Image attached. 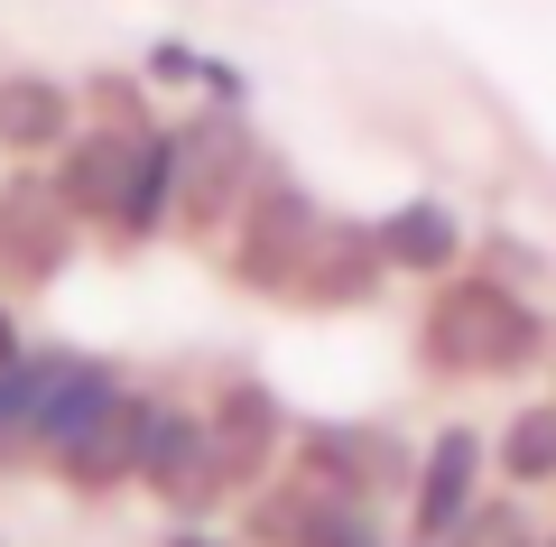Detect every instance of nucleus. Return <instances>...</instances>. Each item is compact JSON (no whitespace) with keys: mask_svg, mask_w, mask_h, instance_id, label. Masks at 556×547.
I'll return each instance as SVG.
<instances>
[{"mask_svg":"<svg viewBox=\"0 0 556 547\" xmlns=\"http://www.w3.org/2000/svg\"><path fill=\"white\" fill-rule=\"evenodd\" d=\"M556 352V325L538 315L529 288L492 270H455V278H427V315H417V362L437 381H510L529 362Z\"/></svg>","mask_w":556,"mask_h":547,"instance_id":"obj_1","label":"nucleus"},{"mask_svg":"<svg viewBox=\"0 0 556 547\" xmlns=\"http://www.w3.org/2000/svg\"><path fill=\"white\" fill-rule=\"evenodd\" d=\"M316 233H325V196L269 149V158H260V176H251L241 223L223 233V270H232V288H251V297H269V307H288V297H298L306 251H316Z\"/></svg>","mask_w":556,"mask_h":547,"instance_id":"obj_2","label":"nucleus"},{"mask_svg":"<svg viewBox=\"0 0 556 547\" xmlns=\"http://www.w3.org/2000/svg\"><path fill=\"white\" fill-rule=\"evenodd\" d=\"M167 130H177V233H186V241L232 233L241 204H251L260 158H269L251 102H204V112L167 121Z\"/></svg>","mask_w":556,"mask_h":547,"instance_id":"obj_3","label":"nucleus"},{"mask_svg":"<svg viewBox=\"0 0 556 547\" xmlns=\"http://www.w3.org/2000/svg\"><path fill=\"white\" fill-rule=\"evenodd\" d=\"M75 233L84 223L65 214L56 176L47 167H10L0 176V288H56L75 270Z\"/></svg>","mask_w":556,"mask_h":547,"instance_id":"obj_4","label":"nucleus"},{"mask_svg":"<svg viewBox=\"0 0 556 547\" xmlns=\"http://www.w3.org/2000/svg\"><path fill=\"white\" fill-rule=\"evenodd\" d=\"M204 436H214V473L223 492H260L278 473V446H288V399L269 390V381H223L214 409H204Z\"/></svg>","mask_w":556,"mask_h":547,"instance_id":"obj_5","label":"nucleus"},{"mask_svg":"<svg viewBox=\"0 0 556 547\" xmlns=\"http://www.w3.org/2000/svg\"><path fill=\"white\" fill-rule=\"evenodd\" d=\"M75 130H84V84L75 75L0 65V158H10V167H47Z\"/></svg>","mask_w":556,"mask_h":547,"instance_id":"obj_6","label":"nucleus"},{"mask_svg":"<svg viewBox=\"0 0 556 547\" xmlns=\"http://www.w3.org/2000/svg\"><path fill=\"white\" fill-rule=\"evenodd\" d=\"M482 464H492V446H482L473 427H437V446H417V483H408V547H437L445 529L464 520V510L482 501Z\"/></svg>","mask_w":556,"mask_h":547,"instance_id":"obj_7","label":"nucleus"},{"mask_svg":"<svg viewBox=\"0 0 556 547\" xmlns=\"http://www.w3.org/2000/svg\"><path fill=\"white\" fill-rule=\"evenodd\" d=\"M130 399V381L112 372V362H93V352H65L47 344V390H38V464H56L75 436H93L102 418Z\"/></svg>","mask_w":556,"mask_h":547,"instance_id":"obj_8","label":"nucleus"},{"mask_svg":"<svg viewBox=\"0 0 556 547\" xmlns=\"http://www.w3.org/2000/svg\"><path fill=\"white\" fill-rule=\"evenodd\" d=\"M380 288H390V260H380L371 223H353V214H325V233H316V251H306V270H298V297H288V307L353 315V307H371Z\"/></svg>","mask_w":556,"mask_h":547,"instance_id":"obj_9","label":"nucleus"},{"mask_svg":"<svg viewBox=\"0 0 556 547\" xmlns=\"http://www.w3.org/2000/svg\"><path fill=\"white\" fill-rule=\"evenodd\" d=\"M139 139L149 130H121V121H84L75 139H65L56 158H47V176H56V196H65V214L75 223H112V204H121V186H130V167H139Z\"/></svg>","mask_w":556,"mask_h":547,"instance_id":"obj_10","label":"nucleus"},{"mask_svg":"<svg viewBox=\"0 0 556 547\" xmlns=\"http://www.w3.org/2000/svg\"><path fill=\"white\" fill-rule=\"evenodd\" d=\"M380 260H390V278H455L464 260H473V233H464V214L445 196H408L390 204V214L371 223Z\"/></svg>","mask_w":556,"mask_h":547,"instance_id":"obj_11","label":"nucleus"},{"mask_svg":"<svg viewBox=\"0 0 556 547\" xmlns=\"http://www.w3.org/2000/svg\"><path fill=\"white\" fill-rule=\"evenodd\" d=\"M102 233H112V251H149V241L177 233V130L167 121L139 139V167H130V186H121Z\"/></svg>","mask_w":556,"mask_h":547,"instance_id":"obj_12","label":"nucleus"},{"mask_svg":"<svg viewBox=\"0 0 556 547\" xmlns=\"http://www.w3.org/2000/svg\"><path fill=\"white\" fill-rule=\"evenodd\" d=\"M139 409H149V390H130L112 418H102L93 436H75V446L56 455L65 492H84V501H102V492H130L139 483Z\"/></svg>","mask_w":556,"mask_h":547,"instance_id":"obj_13","label":"nucleus"},{"mask_svg":"<svg viewBox=\"0 0 556 547\" xmlns=\"http://www.w3.org/2000/svg\"><path fill=\"white\" fill-rule=\"evenodd\" d=\"M38 390H47V344H28V362L0 372V473L38 464Z\"/></svg>","mask_w":556,"mask_h":547,"instance_id":"obj_14","label":"nucleus"},{"mask_svg":"<svg viewBox=\"0 0 556 547\" xmlns=\"http://www.w3.org/2000/svg\"><path fill=\"white\" fill-rule=\"evenodd\" d=\"M492 464L510 473V483H556V399L510 409V427L492 436Z\"/></svg>","mask_w":556,"mask_h":547,"instance_id":"obj_15","label":"nucleus"},{"mask_svg":"<svg viewBox=\"0 0 556 547\" xmlns=\"http://www.w3.org/2000/svg\"><path fill=\"white\" fill-rule=\"evenodd\" d=\"M84 84V121H121V130H159V84L130 75V65H93Z\"/></svg>","mask_w":556,"mask_h":547,"instance_id":"obj_16","label":"nucleus"},{"mask_svg":"<svg viewBox=\"0 0 556 547\" xmlns=\"http://www.w3.org/2000/svg\"><path fill=\"white\" fill-rule=\"evenodd\" d=\"M437 547H519V510H510V501H473Z\"/></svg>","mask_w":556,"mask_h":547,"instance_id":"obj_17","label":"nucleus"},{"mask_svg":"<svg viewBox=\"0 0 556 547\" xmlns=\"http://www.w3.org/2000/svg\"><path fill=\"white\" fill-rule=\"evenodd\" d=\"M473 270H492V278H510V288H538V241H519V233H482V251H473Z\"/></svg>","mask_w":556,"mask_h":547,"instance_id":"obj_18","label":"nucleus"},{"mask_svg":"<svg viewBox=\"0 0 556 547\" xmlns=\"http://www.w3.org/2000/svg\"><path fill=\"white\" fill-rule=\"evenodd\" d=\"M306 547H390V538L371 529V501H334L316 529H306Z\"/></svg>","mask_w":556,"mask_h":547,"instance_id":"obj_19","label":"nucleus"},{"mask_svg":"<svg viewBox=\"0 0 556 547\" xmlns=\"http://www.w3.org/2000/svg\"><path fill=\"white\" fill-rule=\"evenodd\" d=\"M195 65H204L195 38H149V47H139V75H149V84H195Z\"/></svg>","mask_w":556,"mask_h":547,"instance_id":"obj_20","label":"nucleus"},{"mask_svg":"<svg viewBox=\"0 0 556 547\" xmlns=\"http://www.w3.org/2000/svg\"><path fill=\"white\" fill-rule=\"evenodd\" d=\"M195 94H204V102H251V75H241L232 57H214V47H204V65H195Z\"/></svg>","mask_w":556,"mask_h":547,"instance_id":"obj_21","label":"nucleus"},{"mask_svg":"<svg viewBox=\"0 0 556 547\" xmlns=\"http://www.w3.org/2000/svg\"><path fill=\"white\" fill-rule=\"evenodd\" d=\"M10 362H28V325H20V307L0 297V372H10Z\"/></svg>","mask_w":556,"mask_h":547,"instance_id":"obj_22","label":"nucleus"},{"mask_svg":"<svg viewBox=\"0 0 556 547\" xmlns=\"http://www.w3.org/2000/svg\"><path fill=\"white\" fill-rule=\"evenodd\" d=\"M167 547H223V538H214V529H195V520H177V529H167Z\"/></svg>","mask_w":556,"mask_h":547,"instance_id":"obj_23","label":"nucleus"},{"mask_svg":"<svg viewBox=\"0 0 556 547\" xmlns=\"http://www.w3.org/2000/svg\"><path fill=\"white\" fill-rule=\"evenodd\" d=\"M519 547H529V538H519ZM538 547H556V538H538Z\"/></svg>","mask_w":556,"mask_h":547,"instance_id":"obj_24","label":"nucleus"}]
</instances>
